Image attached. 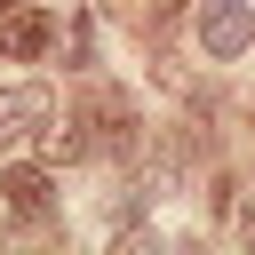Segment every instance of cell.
<instances>
[{"mask_svg":"<svg viewBox=\"0 0 255 255\" xmlns=\"http://www.w3.org/2000/svg\"><path fill=\"white\" fill-rule=\"evenodd\" d=\"M48 135H56L64 159H120V151H135V104L120 88H96L80 104V120L72 128H48Z\"/></svg>","mask_w":255,"mask_h":255,"instance_id":"cell-1","label":"cell"},{"mask_svg":"<svg viewBox=\"0 0 255 255\" xmlns=\"http://www.w3.org/2000/svg\"><path fill=\"white\" fill-rule=\"evenodd\" d=\"M48 40H56V16L48 8H32V0H8L0 8V56L32 64V56H48Z\"/></svg>","mask_w":255,"mask_h":255,"instance_id":"cell-4","label":"cell"},{"mask_svg":"<svg viewBox=\"0 0 255 255\" xmlns=\"http://www.w3.org/2000/svg\"><path fill=\"white\" fill-rule=\"evenodd\" d=\"M0 191H8V215H16V223H40V215L56 207L48 167H8V175H0Z\"/></svg>","mask_w":255,"mask_h":255,"instance_id":"cell-5","label":"cell"},{"mask_svg":"<svg viewBox=\"0 0 255 255\" xmlns=\"http://www.w3.org/2000/svg\"><path fill=\"white\" fill-rule=\"evenodd\" d=\"M48 120H56L48 88H32V80L0 88V151H24V143H40V135H48Z\"/></svg>","mask_w":255,"mask_h":255,"instance_id":"cell-3","label":"cell"},{"mask_svg":"<svg viewBox=\"0 0 255 255\" xmlns=\"http://www.w3.org/2000/svg\"><path fill=\"white\" fill-rule=\"evenodd\" d=\"M199 48L215 64H239L255 48V0H199Z\"/></svg>","mask_w":255,"mask_h":255,"instance_id":"cell-2","label":"cell"},{"mask_svg":"<svg viewBox=\"0 0 255 255\" xmlns=\"http://www.w3.org/2000/svg\"><path fill=\"white\" fill-rule=\"evenodd\" d=\"M0 8H8V0H0Z\"/></svg>","mask_w":255,"mask_h":255,"instance_id":"cell-7","label":"cell"},{"mask_svg":"<svg viewBox=\"0 0 255 255\" xmlns=\"http://www.w3.org/2000/svg\"><path fill=\"white\" fill-rule=\"evenodd\" d=\"M159 8H183V0H159Z\"/></svg>","mask_w":255,"mask_h":255,"instance_id":"cell-6","label":"cell"}]
</instances>
